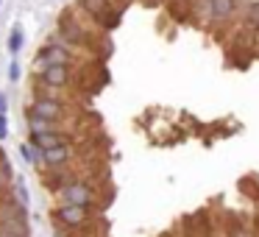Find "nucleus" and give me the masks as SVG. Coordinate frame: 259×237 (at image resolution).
Returning a JSON list of instances; mask_svg holds the SVG:
<instances>
[{
    "instance_id": "f257e3e1",
    "label": "nucleus",
    "mask_w": 259,
    "mask_h": 237,
    "mask_svg": "<svg viewBox=\"0 0 259 237\" xmlns=\"http://www.w3.org/2000/svg\"><path fill=\"white\" fill-rule=\"evenodd\" d=\"M62 204H75V207H95L98 204V187L84 179H70L62 190L56 192Z\"/></svg>"
},
{
    "instance_id": "f03ea898",
    "label": "nucleus",
    "mask_w": 259,
    "mask_h": 237,
    "mask_svg": "<svg viewBox=\"0 0 259 237\" xmlns=\"http://www.w3.org/2000/svg\"><path fill=\"white\" fill-rule=\"evenodd\" d=\"M92 218H95V215H92L90 207H75V204H62V201L53 207V220H56V226L59 229H67V231L84 229Z\"/></svg>"
},
{
    "instance_id": "7ed1b4c3",
    "label": "nucleus",
    "mask_w": 259,
    "mask_h": 237,
    "mask_svg": "<svg viewBox=\"0 0 259 237\" xmlns=\"http://www.w3.org/2000/svg\"><path fill=\"white\" fill-rule=\"evenodd\" d=\"M73 62H75L73 48H70L67 42H62V40H53V42H48V45L36 53L34 70L39 73V70H45L48 64H67V67H73Z\"/></svg>"
},
{
    "instance_id": "20e7f679",
    "label": "nucleus",
    "mask_w": 259,
    "mask_h": 237,
    "mask_svg": "<svg viewBox=\"0 0 259 237\" xmlns=\"http://www.w3.org/2000/svg\"><path fill=\"white\" fill-rule=\"evenodd\" d=\"M78 6L90 14L95 23H101L106 31H112L120 23V9H114L109 0H78Z\"/></svg>"
},
{
    "instance_id": "39448f33",
    "label": "nucleus",
    "mask_w": 259,
    "mask_h": 237,
    "mask_svg": "<svg viewBox=\"0 0 259 237\" xmlns=\"http://www.w3.org/2000/svg\"><path fill=\"white\" fill-rule=\"evenodd\" d=\"M25 112L39 114V117H45V120H51V123L62 126L64 120H67V103H64V101H53V98H34Z\"/></svg>"
},
{
    "instance_id": "423d86ee",
    "label": "nucleus",
    "mask_w": 259,
    "mask_h": 237,
    "mask_svg": "<svg viewBox=\"0 0 259 237\" xmlns=\"http://www.w3.org/2000/svg\"><path fill=\"white\" fill-rule=\"evenodd\" d=\"M36 81L45 87H56V90H67V87H73L75 75H73V67H67V64H48L45 70H39L36 73Z\"/></svg>"
},
{
    "instance_id": "0eeeda50",
    "label": "nucleus",
    "mask_w": 259,
    "mask_h": 237,
    "mask_svg": "<svg viewBox=\"0 0 259 237\" xmlns=\"http://www.w3.org/2000/svg\"><path fill=\"white\" fill-rule=\"evenodd\" d=\"M28 142L36 151H48V148H59V145H73V134L64 129H53V131H42V134H28Z\"/></svg>"
},
{
    "instance_id": "6e6552de",
    "label": "nucleus",
    "mask_w": 259,
    "mask_h": 237,
    "mask_svg": "<svg viewBox=\"0 0 259 237\" xmlns=\"http://www.w3.org/2000/svg\"><path fill=\"white\" fill-rule=\"evenodd\" d=\"M75 145V142H73ZM73 145H59V148H48V151H39V165H45V168H64V165L73 159Z\"/></svg>"
},
{
    "instance_id": "1a4fd4ad",
    "label": "nucleus",
    "mask_w": 259,
    "mask_h": 237,
    "mask_svg": "<svg viewBox=\"0 0 259 237\" xmlns=\"http://www.w3.org/2000/svg\"><path fill=\"white\" fill-rule=\"evenodd\" d=\"M237 14V0H212V23H226Z\"/></svg>"
},
{
    "instance_id": "9d476101",
    "label": "nucleus",
    "mask_w": 259,
    "mask_h": 237,
    "mask_svg": "<svg viewBox=\"0 0 259 237\" xmlns=\"http://www.w3.org/2000/svg\"><path fill=\"white\" fill-rule=\"evenodd\" d=\"M23 42H25L23 28H20V25H14L12 34H9V51H12V56H17V53L23 51Z\"/></svg>"
},
{
    "instance_id": "9b49d317",
    "label": "nucleus",
    "mask_w": 259,
    "mask_h": 237,
    "mask_svg": "<svg viewBox=\"0 0 259 237\" xmlns=\"http://www.w3.org/2000/svg\"><path fill=\"white\" fill-rule=\"evenodd\" d=\"M20 156H23V162H28V165H39V151H36L28 140L20 142Z\"/></svg>"
},
{
    "instance_id": "f8f14e48",
    "label": "nucleus",
    "mask_w": 259,
    "mask_h": 237,
    "mask_svg": "<svg viewBox=\"0 0 259 237\" xmlns=\"http://www.w3.org/2000/svg\"><path fill=\"white\" fill-rule=\"evenodd\" d=\"M245 25L251 31H259V3H253L251 9H248V14H245Z\"/></svg>"
},
{
    "instance_id": "ddd939ff",
    "label": "nucleus",
    "mask_w": 259,
    "mask_h": 237,
    "mask_svg": "<svg viewBox=\"0 0 259 237\" xmlns=\"http://www.w3.org/2000/svg\"><path fill=\"white\" fill-rule=\"evenodd\" d=\"M14 198H17L20 204H25V207H28V187H25L23 181H17V184H14Z\"/></svg>"
},
{
    "instance_id": "4468645a",
    "label": "nucleus",
    "mask_w": 259,
    "mask_h": 237,
    "mask_svg": "<svg viewBox=\"0 0 259 237\" xmlns=\"http://www.w3.org/2000/svg\"><path fill=\"white\" fill-rule=\"evenodd\" d=\"M6 137H9V117L0 114V140H6Z\"/></svg>"
},
{
    "instance_id": "2eb2a0df",
    "label": "nucleus",
    "mask_w": 259,
    "mask_h": 237,
    "mask_svg": "<svg viewBox=\"0 0 259 237\" xmlns=\"http://www.w3.org/2000/svg\"><path fill=\"white\" fill-rule=\"evenodd\" d=\"M9 78H12V81H20V62H17V59H14L12 67H9Z\"/></svg>"
},
{
    "instance_id": "dca6fc26",
    "label": "nucleus",
    "mask_w": 259,
    "mask_h": 237,
    "mask_svg": "<svg viewBox=\"0 0 259 237\" xmlns=\"http://www.w3.org/2000/svg\"><path fill=\"white\" fill-rule=\"evenodd\" d=\"M6 109H9V98L6 92H0V114H6Z\"/></svg>"
},
{
    "instance_id": "f3484780",
    "label": "nucleus",
    "mask_w": 259,
    "mask_h": 237,
    "mask_svg": "<svg viewBox=\"0 0 259 237\" xmlns=\"http://www.w3.org/2000/svg\"><path fill=\"white\" fill-rule=\"evenodd\" d=\"M56 237H70V231H67V229H59V231H56Z\"/></svg>"
},
{
    "instance_id": "a211bd4d",
    "label": "nucleus",
    "mask_w": 259,
    "mask_h": 237,
    "mask_svg": "<svg viewBox=\"0 0 259 237\" xmlns=\"http://www.w3.org/2000/svg\"><path fill=\"white\" fill-rule=\"evenodd\" d=\"M3 198H6V190H3V184H0V204H3Z\"/></svg>"
},
{
    "instance_id": "6ab92c4d",
    "label": "nucleus",
    "mask_w": 259,
    "mask_h": 237,
    "mask_svg": "<svg viewBox=\"0 0 259 237\" xmlns=\"http://www.w3.org/2000/svg\"><path fill=\"white\" fill-rule=\"evenodd\" d=\"M145 3H148V6H156V3H159V0H145Z\"/></svg>"
}]
</instances>
